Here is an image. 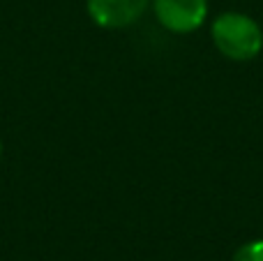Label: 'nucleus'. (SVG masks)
<instances>
[{
    "label": "nucleus",
    "mask_w": 263,
    "mask_h": 261,
    "mask_svg": "<svg viewBox=\"0 0 263 261\" xmlns=\"http://www.w3.org/2000/svg\"><path fill=\"white\" fill-rule=\"evenodd\" d=\"M219 53L231 60H252L263 49V32L252 16L240 12L219 14L210 28Z\"/></svg>",
    "instance_id": "nucleus-1"
},
{
    "label": "nucleus",
    "mask_w": 263,
    "mask_h": 261,
    "mask_svg": "<svg viewBox=\"0 0 263 261\" xmlns=\"http://www.w3.org/2000/svg\"><path fill=\"white\" fill-rule=\"evenodd\" d=\"M155 16L171 32H192L208 16L205 0H153Z\"/></svg>",
    "instance_id": "nucleus-2"
},
{
    "label": "nucleus",
    "mask_w": 263,
    "mask_h": 261,
    "mask_svg": "<svg viewBox=\"0 0 263 261\" xmlns=\"http://www.w3.org/2000/svg\"><path fill=\"white\" fill-rule=\"evenodd\" d=\"M148 0H88V14L102 28H127L143 16Z\"/></svg>",
    "instance_id": "nucleus-3"
},
{
    "label": "nucleus",
    "mask_w": 263,
    "mask_h": 261,
    "mask_svg": "<svg viewBox=\"0 0 263 261\" xmlns=\"http://www.w3.org/2000/svg\"><path fill=\"white\" fill-rule=\"evenodd\" d=\"M233 261H263V240H250L238 248Z\"/></svg>",
    "instance_id": "nucleus-4"
},
{
    "label": "nucleus",
    "mask_w": 263,
    "mask_h": 261,
    "mask_svg": "<svg viewBox=\"0 0 263 261\" xmlns=\"http://www.w3.org/2000/svg\"><path fill=\"white\" fill-rule=\"evenodd\" d=\"M0 157H3V143H0Z\"/></svg>",
    "instance_id": "nucleus-5"
}]
</instances>
